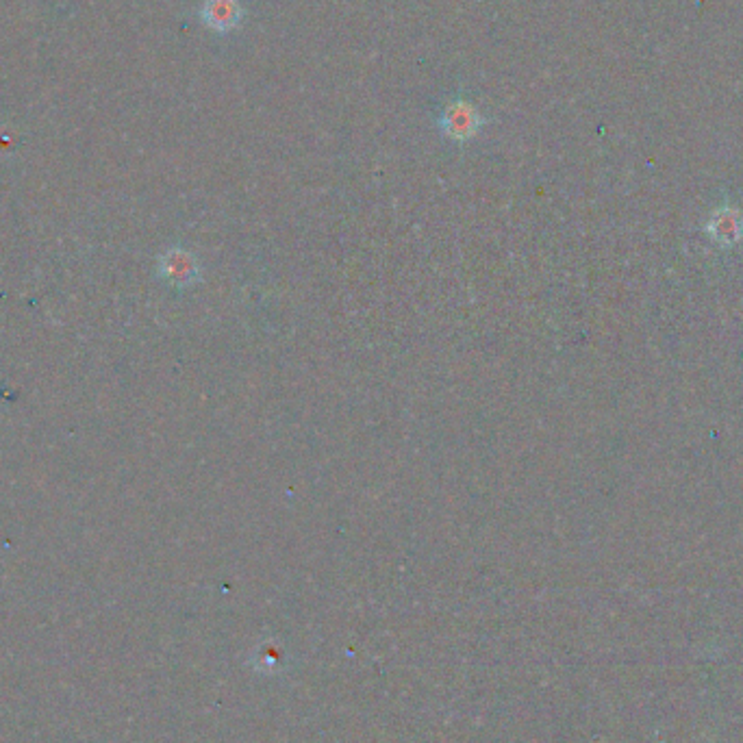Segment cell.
Segmentation results:
<instances>
[{
  "label": "cell",
  "mask_w": 743,
  "mask_h": 743,
  "mask_svg": "<svg viewBox=\"0 0 743 743\" xmlns=\"http://www.w3.org/2000/svg\"><path fill=\"white\" fill-rule=\"evenodd\" d=\"M483 127V118L470 103L465 100H457L446 107L444 116H442V129L448 137L457 142H465L474 137Z\"/></svg>",
  "instance_id": "cell-1"
},
{
  "label": "cell",
  "mask_w": 743,
  "mask_h": 743,
  "mask_svg": "<svg viewBox=\"0 0 743 743\" xmlns=\"http://www.w3.org/2000/svg\"><path fill=\"white\" fill-rule=\"evenodd\" d=\"M704 231H707L713 244L720 248H733L743 239V213L728 205L720 207L711 213Z\"/></svg>",
  "instance_id": "cell-2"
},
{
  "label": "cell",
  "mask_w": 743,
  "mask_h": 743,
  "mask_svg": "<svg viewBox=\"0 0 743 743\" xmlns=\"http://www.w3.org/2000/svg\"><path fill=\"white\" fill-rule=\"evenodd\" d=\"M200 14H203V22L211 31L229 33L242 22L244 9L239 5V0H207Z\"/></svg>",
  "instance_id": "cell-3"
},
{
  "label": "cell",
  "mask_w": 743,
  "mask_h": 743,
  "mask_svg": "<svg viewBox=\"0 0 743 743\" xmlns=\"http://www.w3.org/2000/svg\"><path fill=\"white\" fill-rule=\"evenodd\" d=\"M161 274L174 285H190L196 279V263L192 257L183 253V250H170V253L161 259Z\"/></svg>",
  "instance_id": "cell-4"
}]
</instances>
